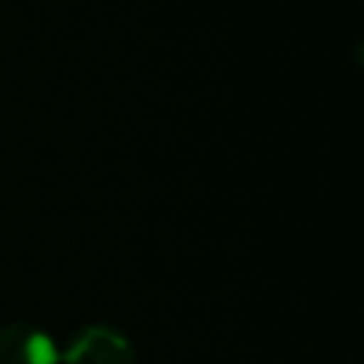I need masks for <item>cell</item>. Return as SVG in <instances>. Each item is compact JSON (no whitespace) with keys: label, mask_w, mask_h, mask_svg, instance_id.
Wrapping results in <instances>:
<instances>
[{"label":"cell","mask_w":364,"mask_h":364,"mask_svg":"<svg viewBox=\"0 0 364 364\" xmlns=\"http://www.w3.org/2000/svg\"><path fill=\"white\" fill-rule=\"evenodd\" d=\"M60 364H137V354L120 329L110 324H87L68 339Z\"/></svg>","instance_id":"obj_1"},{"label":"cell","mask_w":364,"mask_h":364,"mask_svg":"<svg viewBox=\"0 0 364 364\" xmlns=\"http://www.w3.org/2000/svg\"><path fill=\"white\" fill-rule=\"evenodd\" d=\"M0 364H60V349L36 324L0 327Z\"/></svg>","instance_id":"obj_2"}]
</instances>
